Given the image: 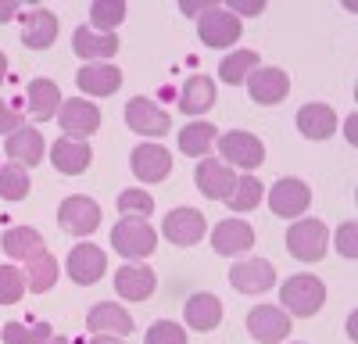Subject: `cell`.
Instances as JSON below:
<instances>
[{"label":"cell","instance_id":"4","mask_svg":"<svg viewBox=\"0 0 358 344\" xmlns=\"http://www.w3.org/2000/svg\"><path fill=\"white\" fill-rule=\"evenodd\" d=\"M287 251L297 262H319L326 255V226L319 219H301L287 229Z\"/></svg>","mask_w":358,"mask_h":344},{"label":"cell","instance_id":"17","mask_svg":"<svg viewBox=\"0 0 358 344\" xmlns=\"http://www.w3.org/2000/svg\"><path fill=\"white\" fill-rule=\"evenodd\" d=\"M86 327L97 334H108V337H126L133 334V315L126 308H118L115 301H101L86 312Z\"/></svg>","mask_w":358,"mask_h":344},{"label":"cell","instance_id":"45","mask_svg":"<svg viewBox=\"0 0 358 344\" xmlns=\"http://www.w3.org/2000/svg\"><path fill=\"white\" fill-rule=\"evenodd\" d=\"M90 344H122V341H115V337H108V334H101V337H94Z\"/></svg>","mask_w":358,"mask_h":344},{"label":"cell","instance_id":"23","mask_svg":"<svg viewBox=\"0 0 358 344\" xmlns=\"http://www.w3.org/2000/svg\"><path fill=\"white\" fill-rule=\"evenodd\" d=\"M76 83H79V90H86V94L108 97V94H115L118 86H122V72H118L115 65L97 62V65H83L79 76H76Z\"/></svg>","mask_w":358,"mask_h":344},{"label":"cell","instance_id":"7","mask_svg":"<svg viewBox=\"0 0 358 344\" xmlns=\"http://www.w3.org/2000/svg\"><path fill=\"white\" fill-rule=\"evenodd\" d=\"M129 169L140 183H162L172 172V155L162 143H140V148H133Z\"/></svg>","mask_w":358,"mask_h":344},{"label":"cell","instance_id":"20","mask_svg":"<svg viewBox=\"0 0 358 344\" xmlns=\"http://www.w3.org/2000/svg\"><path fill=\"white\" fill-rule=\"evenodd\" d=\"M155 269L147 266H122L115 273V291L122 294L126 301H147L155 294Z\"/></svg>","mask_w":358,"mask_h":344},{"label":"cell","instance_id":"9","mask_svg":"<svg viewBox=\"0 0 358 344\" xmlns=\"http://www.w3.org/2000/svg\"><path fill=\"white\" fill-rule=\"evenodd\" d=\"M248 334L262 344H280L287 341L290 334V320H287V312L276 308V305H258L248 312Z\"/></svg>","mask_w":358,"mask_h":344},{"label":"cell","instance_id":"19","mask_svg":"<svg viewBox=\"0 0 358 344\" xmlns=\"http://www.w3.org/2000/svg\"><path fill=\"white\" fill-rule=\"evenodd\" d=\"M255 244V229L244 219H222L212 234V248L219 255H244Z\"/></svg>","mask_w":358,"mask_h":344},{"label":"cell","instance_id":"6","mask_svg":"<svg viewBox=\"0 0 358 344\" xmlns=\"http://www.w3.org/2000/svg\"><path fill=\"white\" fill-rule=\"evenodd\" d=\"M57 222H62V229H69V234L86 237V234H94V229L101 226V205L94 197H86V194H76V197H69L65 205L57 208Z\"/></svg>","mask_w":358,"mask_h":344},{"label":"cell","instance_id":"26","mask_svg":"<svg viewBox=\"0 0 358 344\" xmlns=\"http://www.w3.org/2000/svg\"><path fill=\"white\" fill-rule=\"evenodd\" d=\"M40 251H47V244H43V234L33 226H11L4 234V255L15 258V262H29Z\"/></svg>","mask_w":358,"mask_h":344},{"label":"cell","instance_id":"1","mask_svg":"<svg viewBox=\"0 0 358 344\" xmlns=\"http://www.w3.org/2000/svg\"><path fill=\"white\" fill-rule=\"evenodd\" d=\"M197 36H201L204 47L222 50V47H233L236 40H241L244 29H241V18L236 15H229L222 4H212L208 11L197 15Z\"/></svg>","mask_w":358,"mask_h":344},{"label":"cell","instance_id":"40","mask_svg":"<svg viewBox=\"0 0 358 344\" xmlns=\"http://www.w3.org/2000/svg\"><path fill=\"white\" fill-rule=\"evenodd\" d=\"M355 234H358V229H355V222H344V226L337 229V251H341L344 258H355V255H358Z\"/></svg>","mask_w":358,"mask_h":344},{"label":"cell","instance_id":"15","mask_svg":"<svg viewBox=\"0 0 358 344\" xmlns=\"http://www.w3.org/2000/svg\"><path fill=\"white\" fill-rule=\"evenodd\" d=\"M248 94L255 104H280L290 94V79L283 69H255L248 76Z\"/></svg>","mask_w":358,"mask_h":344},{"label":"cell","instance_id":"2","mask_svg":"<svg viewBox=\"0 0 358 344\" xmlns=\"http://www.w3.org/2000/svg\"><path fill=\"white\" fill-rule=\"evenodd\" d=\"M111 244H115V251L122 258H143V255H151L158 248V234L147 226V219L122 215L115 222V229H111Z\"/></svg>","mask_w":358,"mask_h":344},{"label":"cell","instance_id":"42","mask_svg":"<svg viewBox=\"0 0 358 344\" xmlns=\"http://www.w3.org/2000/svg\"><path fill=\"white\" fill-rule=\"evenodd\" d=\"M226 11L236 15V18H241V15H262L265 4H262V0H229V8H226Z\"/></svg>","mask_w":358,"mask_h":344},{"label":"cell","instance_id":"35","mask_svg":"<svg viewBox=\"0 0 358 344\" xmlns=\"http://www.w3.org/2000/svg\"><path fill=\"white\" fill-rule=\"evenodd\" d=\"M122 18H126L122 0H97V4H90V25L101 29V33H115V25H122Z\"/></svg>","mask_w":358,"mask_h":344},{"label":"cell","instance_id":"39","mask_svg":"<svg viewBox=\"0 0 358 344\" xmlns=\"http://www.w3.org/2000/svg\"><path fill=\"white\" fill-rule=\"evenodd\" d=\"M147 344H187V334L176 323H155L147 330Z\"/></svg>","mask_w":358,"mask_h":344},{"label":"cell","instance_id":"32","mask_svg":"<svg viewBox=\"0 0 358 344\" xmlns=\"http://www.w3.org/2000/svg\"><path fill=\"white\" fill-rule=\"evenodd\" d=\"M258 62L262 57L255 54V50H233V54H226L222 62H219V76L226 79V83H248V76L258 69Z\"/></svg>","mask_w":358,"mask_h":344},{"label":"cell","instance_id":"28","mask_svg":"<svg viewBox=\"0 0 358 344\" xmlns=\"http://www.w3.org/2000/svg\"><path fill=\"white\" fill-rule=\"evenodd\" d=\"M215 104V83L208 76H190L179 90V111L183 115H204Z\"/></svg>","mask_w":358,"mask_h":344},{"label":"cell","instance_id":"46","mask_svg":"<svg viewBox=\"0 0 358 344\" xmlns=\"http://www.w3.org/2000/svg\"><path fill=\"white\" fill-rule=\"evenodd\" d=\"M4 76H8V57L0 54V83H4Z\"/></svg>","mask_w":358,"mask_h":344},{"label":"cell","instance_id":"36","mask_svg":"<svg viewBox=\"0 0 358 344\" xmlns=\"http://www.w3.org/2000/svg\"><path fill=\"white\" fill-rule=\"evenodd\" d=\"M25 194H29V172L18 169V165L0 169V197L4 201H22Z\"/></svg>","mask_w":358,"mask_h":344},{"label":"cell","instance_id":"25","mask_svg":"<svg viewBox=\"0 0 358 344\" xmlns=\"http://www.w3.org/2000/svg\"><path fill=\"white\" fill-rule=\"evenodd\" d=\"M50 162H54L57 172H65V176H79V172H86V165L94 162V151H90L83 140H57L50 148Z\"/></svg>","mask_w":358,"mask_h":344},{"label":"cell","instance_id":"37","mask_svg":"<svg viewBox=\"0 0 358 344\" xmlns=\"http://www.w3.org/2000/svg\"><path fill=\"white\" fill-rule=\"evenodd\" d=\"M25 291H29V287H25V273L15 269V266H0V305L22 301Z\"/></svg>","mask_w":358,"mask_h":344},{"label":"cell","instance_id":"8","mask_svg":"<svg viewBox=\"0 0 358 344\" xmlns=\"http://www.w3.org/2000/svg\"><path fill=\"white\" fill-rule=\"evenodd\" d=\"M312 205V190L301 180H280L273 190H268V208H273L280 219H297L305 215V208Z\"/></svg>","mask_w":358,"mask_h":344},{"label":"cell","instance_id":"38","mask_svg":"<svg viewBox=\"0 0 358 344\" xmlns=\"http://www.w3.org/2000/svg\"><path fill=\"white\" fill-rule=\"evenodd\" d=\"M118 212L122 215H136V219H147L155 212V197L143 194V190H122L118 194Z\"/></svg>","mask_w":358,"mask_h":344},{"label":"cell","instance_id":"43","mask_svg":"<svg viewBox=\"0 0 358 344\" xmlns=\"http://www.w3.org/2000/svg\"><path fill=\"white\" fill-rule=\"evenodd\" d=\"M18 11H22V4H18V0H4V4H0V22H11Z\"/></svg>","mask_w":358,"mask_h":344},{"label":"cell","instance_id":"3","mask_svg":"<svg viewBox=\"0 0 358 344\" xmlns=\"http://www.w3.org/2000/svg\"><path fill=\"white\" fill-rule=\"evenodd\" d=\"M280 298H283V308L290 315H315L322 308V301H326V287L312 273H297V276H290L283 283Z\"/></svg>","mask_w":358,"mask_h":344},{"label":"cell","instance_id":"27","mask_svg":"<svg viewBox=\"0 0 358 344\" xmlns=\"http://www.w3.org/2000/svg\"><path fill=\"white\" fill-rule=\"evenodd\" d=\"M4 151L11 162H22V165H40L43 162V136L40 129H29V126H18L8 143H4Z\"/></svg>","mask_w":358,"mask_h":344},{"label":"cell","instance_id":"29","mask_svg":"<svg viewBox=\"0 0 358 344\" xmlns=\"http://www.w3.org/2000/svg\"><path fill=\"white\" fill-rule=\"evenodd\" d=\"M25 101H29V115H33V119H54L57 108H62V90H57V83H50V79H33Z\"/></svg>","mask_w":358,"mask_h":344},{"label":"cell","instance_id":"5","mask_svg":"<svg viewBox=\"0 0 358 344\" xmlns=\"http://www.w3.org/2000/svg\"><path fill=\"white\" fill-rule=\"evenodd\" d=\"M219 151L226 158V165H241V169H258L265 162V143L255 136V133H244V129H233V133H222L219 140Z\"/></svg>","mask_w":358,"mask_h":344},{"label":"cell","instance_id":"31","mask_svg":"<svg viewBox=\"0 0 358 344\" xmlns=\"http://www.w3.org/2000/svg\"><path fill=\"white\" fill-rule=\"evenodd\" d=\"M57 283V258L50 251H40L36 258L25 262V287L33 294H47L50 287Z\"/></svg>","mask_w":358,"mask_h":344},{"label":"cell","instance_id":"13","mask_svg":"<svg viewBox=\"0 0 358 344\" xmlns=\"http://www.w3.org/2000/svg\"><path fill=\"white\" fill-rule=\"evenodd\" d=\"M126 122H129V129L140 133V136H165V133L172 129L169 115H165L155 101H147V97H133V101L126 104Z\"/></svg>","mask_w":358,"mask_h":344},{"label":"cell","instance_id":"18","mask_svg":"<svg viewBox=\"0 0 358 344\" xmlns=\"http://www.w3.org/2000/svg\"><path fill=\"white\" fill-rule=\"evenodd\" d=\"M54 40H57V15H50L47 8L29 11L22 22V43L29 50H47L54 47Z\"/></svg>","mask_w":358,"mask_h":344},{"label":"cell","instance_id":"34","mask_svg":"<svg viewBox=\"0 0 358 344\" xmlns=\"http://www.w3.org/2000/svg\"><path fill=\"white\" fill-rule=\"evenodd\" d=\"M54 337L50 323H8L4 327V344H47Z\"/></svg>","mask_w":358,"mask_h":344},{"label":"cell","instance_id":"30","mask_svg":"<svg viewBox=\"0 0 358 344\" xmlns=\"http://www.w3.org/2000/svg\"><path fill=\"white\" fill-rule=\"evenodd\" d=\"M215 140H219V129L212 122H190V126L179 129V151L190 155V158H204L215 148Z\"/></svg>","mask_w":358,"mask_h":344},{"label":"cell","instance_id":"12","mask_svg":"<svg viewBox=\"0 0 358 344\" xmlns=\"http://www.w3.org/2000/svg\"><path fill=\"white\" fill-rule=\"evenodd\" d=\"M69 276L79 283V287H90V283H97L104 273H108V258H104V251L97 248V244H76L72 251H69Z\"/></svg>","mask_w":358,"mask_h":344},{"label":"cell","instance_id":"16","mask_svg":"<svg viewBox=\"0 0 358 344\" xmlns=\"http://www.w3.org/2000/svg\"><path fill=\"white\" fill-rule=\"evenodd\" d=\"M204 215L197 212V208H172L169 215H165V237L172 241V244H179V248H190V244H197L201 237H204Z\"/></svg>","mask_w":358,"mask_h":344},{"label":"cell","instance_id":"33","mask_svg":"<svg viewBox=\"0 0 358 344\" xmlns=\"http://www.w3.org/2000/svg\"><path fill=\"white\" fill-rule=\"evenodd\" d=\"M262 197H265V190H262L258 176H236V187L226 201H229L233 212H251V208L262 205Z\"/></svg>","mask_w":358,"mask_h":344},{"label":"cell","instance_id":"22","mask_svg":"<svg viewBox=\"0 0 358 344\" xmlns=\"http://www.w3.org/2000/svg\"><path fill=\"white\" fill-rule=\"evenodd\" d=\"M72 50L79 57H86V62H104V57H111L118 50V36L115 33H94V29H86L79 25L76 33H72Z\"/></svg>","mask_w":358,"mask_h":344},{"label":"cell","instance_id":"10","mask_svg":"<svg viewBox=\"0 0 358 344\" xmlns=\"http://www.w3.org/2000/svg\"><path fill=\"white\" fill-rule=\"evenodd\" d=\"M229 283L241 294H262V291H273L276 287V269L265 258H248V262H236L229 269Z\"/></svg>","mask_w":358,"mask_h":344},{"label":"cell","instance_id":"44","mask_svg":"<svg viewBox=\"0 0 358 344\" xmlns=\"http://www.w3.org/2000/svg\"><path fill=\"white\" fill-rule=\"evenodd\" d=\"M212 4H197V0H183V15H201V11H208Z\"/></svg>","mask_w":358,"mask_h":344},{"label":"cell","instance_id":"11","mask_svg":"<svg viewBox=\"0 0 358 344\" xmlns=\"http://www.w3.org/2000/svg\"><path fill=\"white\" fill-rule=\"evenodd\" d=\"M194 183L204 197H212V201H226L236 187V176H233V169L219 158H201L197 172H194Z\"/></svg>","mask_w":358,"mask_h":344},{"label":"cell","instance_id":"21","mask_svg":"<svg viewBox=\"0 0 358 344\" xmlns=\"http://www.w3.org/2000/svg\"><path fill=\"white\" fill-rule=\"evenodd\" d=\"M297 129L308 140H330L337 133V111L330 104H305L297 111Z\"/></svg>","mask_w":358,"mask_h":344},{"label":"cell","instance_id":"14","mask_svg":"<svg viewBox=\"0 0 358 344\" xmlns=\"http://www.w3.org/2000/svg\"><path fill=\"white\" fill-rule=\"evenodd\" d=\"M57 122H62L69 136H90L101 129V111L86 97H72V101H62V108H57Z\"/></svg>","mask_w":358,"mask_h":344},{"label":"cell","instance_id":"24","mask_svg":"<svg viewBox=\"0 0 358 344\" xmlns=\"http://www.w3.org/2000/svg\"><path fill=\"white\" fill-rule=\"evenodd\" d=\"M183 320H187L194 330H201V334L215 330V327L222 323V301H219L215 294H194V298H187V305H183Z\"/></svg>","mask_w":358,"mask_h":344},{"label":"cell","instance_id":"41","mask_svg":"<svg viewBox=\"0 0 358 344\" xmlns=\"http://www.w3.org/2000/svg\"><path fill=\"white\" fill-rule=\"evenodd\" d=\"M18 126H22V115H18L8 101H0V133H8V136H11Z\"/></svg>","mask_w":358,"mask_h":344},{"label":"cell","instance_id":"47","mask_svg":"<svg viewBox=\"0 0 358 344\" xmlns=\"http://www.w3.org/2000/svg\"><path fill=\"white\" fill-rule=\"evenodd\" d=\"M47 344H72V341H65V337H57V341H54V337H50Z\"/></svg>","mask_w":358,"mask_h":344}]
</instances>
